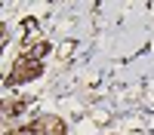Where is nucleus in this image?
<instances>
[{
    "label": "nucleus",
    "instance_id": "1",
    "mask_svg": "<svg viewBox=\"0 0 154 135\" xmlns=\"http://www.w3.org/2000/svg\"><path fill=\"white\" fill-rule=\"evenodd\" d=\"M43 71V65H40V58H34V55H25L19 65H16V71L6 77V83L9 86H19V83H28V80H34L37 74Z\"/></svg>",
    "mask_w": 154,
    "mask_h": 135
}]
</instances>
